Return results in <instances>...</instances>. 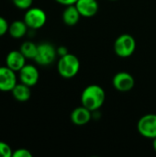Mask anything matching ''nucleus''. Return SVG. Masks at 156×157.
I'll return each instance as SVG.
<instances>
[{
	"label": "nucleus",
	"instance_id": "22",
	"mask_svg": "<svg viewBox=\"0 0 156 157\" xmlns=\"http://www.w3.org/2000/svg\"><path fill=\"white\" fill-rule=\"evenodd\" d=\"M66 53H68V51L67 49L64 47V46H61L57 49V54L60 55V56H63V55H65Z\"/></svg>",
	"mask_w": 156,
	"mask_h": 157
},
{
	"label": "nucleus",
	"instance_id": "24",
	"mask_svg": "<svg viewBox=\"0 0 156 157\" xmlns=\"http://www.w3.org/2000/svg\"><path fill=\"white\" fill-rule=\"evenodd\" d=\"M110 1H117V0H110Z\"/></svg>",
	"mask_w": 156,
	"mask_h": 157
},
{
	"label": "nucleus",
	"instance_id": "18",
	"mask_svg": "<svg viewBox=\"0 0 156 157\" xmlns=\"http://www.w3.org/2000/svg\"><path fill=\"white\" fill-rule=\"evenodd\" d=\"M14 5L19 9H29L31 7L33 0H12Z\"/></svg>",
	"mask_w": 156,
	"mask_h": 157
},
{
	"label": "nucleus",
	"instance_id": "17",
	"mask_svg": "<svg viewBox=\"0 0 156 157\" xmlns=\"http://www.w3.org/2000/svg\"><path fill=\"white\" fill-rule=\"evenodd\" d=\"M12 149L10 146L5 142L0 141V157H10L12 156Z\"/></svg>",
	"mask_w": 156,
	"mask_h": 157
},
{
	"label": "nucleus",
	"instance_id": "12",
	"mask_svg": "<svg viewBox=\"0 0 156 157\" xmlns=\"http://www.w3.org/2000/svg\"><path fill=\"white\" fill-rule=\"evenodd\" d=\"M93 117V113L91 110L84 107H78L74 109L71 113V121L74 124L77 126H83L87 124Z\"/></svg>",
	"mask_w": 156,
	"mask_h": 157
},
{
	"label": "nucleus",
	"instance_id": "7",
	"mask_svg": "<svg viewBox=\"0 0 156 157\" xmlns=\"http://www.w3.org/2000/svg\"><path fill=\"white\" fill-rule=\"evenodd\" d=\"M113 86L120 92H129L135 85L134 77L127 72H120L116 74L112 80Z\"/></svg>",
	"mask_w": 156,
	"mask_h": 157
},
{
	"label": "nucleus",
	"instance_id": "3",
	"mask_svg": "<svg viewBox=\"0 0 156 157\" xmlns=\"http://www.w3.org/2000/svg\"><path fill=\"white\" fill-rule=\"evenodd\" d=\"M136 49V40L130 34H121L114 42L115 53L121 58L131 56Z\"/></svg>",
	"mask_w": 156,
	"mask_h": 157
},
{
	"label": "nucleus",
	"instance_id": "14",
	"mask_svg": "<svg viewBox=\"0 0 156 157\" xmlns=\"http://www.w3.org/2000/svg\"><path fill=\"white\" fill-rule=\"evenodd\" d=\"M29 27L24 20H15L9 24L8 33L14 39H21L28 32Z\"/></svg>",
	"mask_w": 156,
	"mask_h": 157
},
{
	"label": "nucleus",
	"instance_id": "13",
	"mask_svg": "<svg viewBox=\"0 0 156 157\" xmlns=\"http://www.w3.org/2000/svg\"><path fill=\"white\" fill-rule=\"evenodd\" d=\"M80 17L82 16L80 15L75 5L67 6L63 13V20L64 24L70 27L75 26L80 19Z\"/></svg>",
	"mask_w": 156,
	"mask_h": 157
},
{
	"label": "nucleus",
	"instance_id": "1",
	"mask_svg": "<svg viewBox=\"0 0 156 157\" xmlns=\"http://www.w3.org/2000/svg\"><path fill=\"white\" fill-rule=\"evenodd\" d=\"M105 99V90L98 85H90L86 86L81 95L82 105L92 112L98 110L103 106Z\"/></svg>",
	"mask_w": 156,
	"mask_h": 157
},
{
	"label": "nucleus",
	"instance_id": "11",
	"mask_svg": "<svg viewBox=\"0 0 156 157\" xmlns=\"http://www.w3.org/2000/svg\"><path fill=\"white\" fill-rule=\"evenodd\" d=\"M26 57L20 51H11L6 57V64L7 67L15 72H19L20 69L26 64Z\"/></svg>",
	"mask_w": 156,
	"mask_h": 157
},
{
	"label": "nucleus",
	"instance_id": "21",
	"mask_svg": "<svg viewBox=\"0 0 156 157\" xmlns=\"http://www.w3.org/2000/svg\"><path fill=\"white\" fill-rule=\"evenodd\" d=\"M57 3L61 4V5H63L65 6H71V5H74L76 3L77 0H55Z\"/></svg>",
	"mask_w": 156,
	"mask_h": 157
},
{
	"label": "nucleus",
	"instance_id": "16",
	"mask_svg": "<svg viewBox=\"0 0 156 157\" xmlns=\"http://www.w3.org/2000/svg\"><path fill=\"white\" fill-rule=\"evenodd\" d=\"M37 50H38V45L29 40L24 41L19 49V51L23 53V55L27 59H33V60L36 56Z\"/></svg>",
	"mask_w": 156,
	"mask_h": 157
},
{
	"label": "nucleus",
	"instance_id": "15",
	"mask_svg": "<svg viewBox=\"0 0 156 157\" xmlns=\"http://www.w3.org/2000/svg\"><path fill=\"white\" fill-rule=\"evenodd\" d=\"M11 92H12L14 98L18 102H26L30 98V96H31L30 86L21 82L20 84H17Z\"/></svg>",
	"mask_w": 156,
	"mask_h": 157
},
{
	"label": "nucleus",
	"instance_id": "23",
	"mask_svg": "<svg viewBox=\"0 0 156 157\" xmlns=\"http://www.w3.org/2000/svg\"><path fill=\"white\" fill-rule=\"evenodd\" d=\"M153 147H154V151L156 152V138H154V142H153Z\"/></svg>",
	"mask_w": 156,
	"mask_h": 157
},
{
	"label": "nucleus",
	"instance_id": "20",
	"mask_svg": "<svg viewBox=\"0 0 156 157\" xmlns=\"http://www.w3.org/2000/svg\"><path fill=\"white\" fill-rule=\"evenodd\" d=\"M9 24L7 23L6 19L0 16V37L4 36L6 33L8 32Z\"/></svg>",
	"mask_w": 156,
	"mask_h": 157
},
{
	"label": "nucleus",
	"instance_id": "5",
	"mask_svg": "<svg viewBox=\"0 0 156 157\" xmlns=\"http://www.w3.org/2000/svg\"><path fill=\"white\" fill-rule=\"evenodd\" d=\"M23 20L29 29H39L45 25L47 21V16L44 10L40 7H29L27 9Z\"/></svg>",
	"mask_w": 156,
	"mask_h": 157
},
{
	"label": "nucleus",
	"instance_id": "2",
	"mask_svg": "<svg viewBox=\"0 0 156 157\" xmlns=\"http://www.w3.org/2000/svg\"><path fill=\"white\" fill-rule=\"evenodd\" d=\"M80 69V61L79 59L72 53H66L60 57V60L57 63V70L59 75L66 79L74 77Z\"/></svg>",
	"mask_w": 156,
	"mask_h": 157
},
{
	"label": "nucleus",
	"instance_id": "6",
	"mask_svg": "<svg viewBox=\"0 0 156 157\" xmlns=\"http://www.w3.org/2000/svg\"><path fill=\"white\" fill-rule=\"evenodd\" d=\"M137 130L139 133L147 139L156 138V114H146L143 116L138 123Z\"/></svg>",
	"mask_w": 156,
	"mask_h": 157
},
{
	"label": "nucleus",
	"instance_id": "8",
	"mask_svg": "<svg viewBox=\"0 0 156 157\" xmlns=\"http://www.w3.org/2000/svg\"><path fill=\"white\" fill-rule=\"evenodd\" d=\"M17 84L16 72L9 67L0 66V91L9 92L12 91L14 86Z\"/></svg>",
	"mask_w": 156,
	"mask_h": 157
},
{
	"label": "nucleus",
	"instance_id": "10",
	"mask_svg": "<svg viewBox=\"0 0 156 157\" xmlns=\"http://www.w3.org/2000/svg\"><path fill=\"white\" fill-rule=\"evenodd\" d=\"M80 15L85 17H94L99 8L97 0H77L74 4Z\"/></svg>",
	"mask_w": 156,
	"mask_h": 157
},
{
	"label": "nucleus",
	"instance_id": "9",
	"mask_svg": "<svg viewBox=\"0 0 156 157\" xmlns=\"http://www.w3.org/2000/svg\"><path fill=\"white\" fill-rule=\"evenodd\" d=\"M18 73L20 82L30 87L34 86L39 81L40 73L33 64H25Z\"/></svg>",
	"mask_w": 156,
	"mask_h": 157
},
{
	"label": "nucleus",
	"instance_id": "4",
	"mask_svg": "<svg viewBox=\"0 0 156 157\" xmlns=\"http://www.w3.org/2000/svg\"><path fill=\"white\" fill-rule=\"evenodd\" d=\"M56 56L57 50L55 47L49 42H42L38 45V50L34 61L41 66H47L55 61Z\"/></svg>",
	"mask_w": 156,
	"mask_h": 157
},
{
	"label": "nucleus",
	"instance_id": "19",
	"mask_svg": "<svg viewBox=\"0 0 156 157\" xmlns=\"http://www.w3.org/2000/svg\"><path fill=\"white\" fill-rule=\"evenodd\" d=\"M12 156L13 157H31L32 156V154L25 149V148H19V149H17L13 152L12 154Z\"/></svg>",
	"mask_w": 156,
	"mask_h": 157
}]
</instances>
